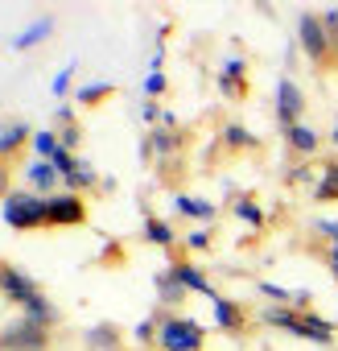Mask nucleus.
I'll list each match as a JSON object with an SVG mask.
<instances>
[{
    "instance_id": "obj_20",
    "label": "nucleus",
    "mask_w": 338,
    "mask_h": 351,
    "mask_svg": "<svg viewBox=\"0 0 338 351\" xmlns=\"http://www.w3.org/2000/svg\"><path fill=\"white\" fill-rule=\"evenodd\" d=\"M66 83H70V66H66V71H62V75H58V79H54V91H58V95H62V91H66Z\"/></svg>"
},
{
    "instance_id": "obj_13",
    "label": "nucleus",
    "mask_w": 338,
    "mask_h": 351,
    "mask_svg": "<svg viewBox=\"0 0 338 351\" xmlns=\"http://www.w3.org/2000/svg\"><path fill=\"white\" fill-rule=\"evenodd\" d=\"M215 314H219V322H223V326H235V318H239V314H235L223 298H215Z\"/></svg>"
},
{
    "instance_id": "obj_5",
    "label": "nucleus",
    "mask_w": 338,
    "mask_h": 351,
    "mask_svg": "<svg viewBox=\"0 0 338 351\" xmlns=\"http://www.w3.org/2000/svg\"><path fill=\"white\" fill-rule=\"evenodd\" d=\"M301 42H305V50H309L313 58L326 54V29H322L317 17H301Z\"/></svg>"
},
{
    "instance_id": "obj_9",
    "label": "nucleus",
    "mask_w": 338,
    "mask_h": 351,
    "mask_svg": "<svg viewBox=\"0 0 338 351\" xmlns=\"http://www.w3.org/2000/svg\"><path fill=\"white\" fill-rule=\"evenodd\" d=\"M87 343H91V351H116V330L95 326V330H87Z\"/></svg>"
},
{
    "instance_id": "obj_3",
    "label": "nucleus",
    "mask_w": 338,
    "mask_h": 351,
    "mask_svg": "<svg viewBox=\"0 0 338 351\" xmlns=\"http://www.w3.org/2000/svg\"><path fill=\"white\" fill-rule=\"evenodd\" d=\"M161 343H165V351H198V343H203V326L198 322H165L161 326Z\"/></svg>"
},
{
    "instance_id": "obj_22",
    "label": "nucleus",
    "mask_w": 338,
    "mask_h": 351,
    "mask_svg": "<svg viewBox=\"0 0 338 351\" xmlns=\"http://www.w3.org/2000/svg\"><path fill=\"white\" fill-rule=\"evenodd\" d=\"M0 186H5V173H0Z\"/></svg>"
},
{
    "instance_id": "obj_7",
    "label": "nucleus",
    "mask_w": 338,
    "mask_h": 351,
    "mask_svg": "<svg viewBox=\"0 0 338 351\" xmlns=\"http://www.w3.org/2000/svg\"><path fill=\"white\" fill-rule=\"evenodd\" d=\"M50 29H54V21H50V17H42V21H34V25H29L13 46H17V50H29V46H38L42 38H50Z\"/></svg>"
},
{
    "instance_id": "obj_12",
    "label": "nucleus",
    "mask_w": 338,
    "mask_h": 351,
    "mask_svg": "<svg viewBox=\"0 0 338 351\" xmlns=\"http://www.w3.org/2000/svg\"><path fill=\"white\" fill-rule=\"evenodd\" d=\"M289 136H293V145H297V149H313V132H309V128L293 124V128H289Z\"/></svg>"
},
{
    "instance_id": "obj_11",
    "label": "nucleus",
    "mask_w": 338,
    "mask_h": 351,
    "mask_svg": "<svg viewBox=\"0 0 338 351\" xmlns=\"http://www.w3.org/2000/svg\"><path fill=\"white\" fill-rule=\"evenodd\" d=\"M29 178H34L38 186H54V178H58V169H54V165H46V161H38V165L29 169Z\"/></svg>"
},
{
    "instance_id": "obj_2",
    "label": "nucleus",
    "mask_w": 338,
    "mask_h": 351,
    "mask_svg": "<svg viewBox=\"0 0 338 351\" xmlns=\"http://www.w3.org/2000/svg\"><path fill=\"white\" fill-rule=\"evenodd\" d=\"M0 339H5L9 351H42L46 347V326L34 322V318H21V322H13Z\"/></svg>"
},
{
    "instance_id": "obj_6",
    "label": "nucleus",
    "mask_w": 338,
    "mask_h": 351,
    "mask_svg": "<svg viewBox=\"0 0 338 351\" xmlns=\"http://www.w3.org/2000/svg\"><path fill=\"white\" fill-rule=\"evenodd\" d=\"M0 285H5L9 293H13V302H21V306H29L34 298H38V289L21 277V273H13V269H5V277H0Z\"/></svg>"
},
{
    "instance_id": "obj_10",
    "label": "nucleus",
    "mask_w": 338,
    "mask_h": 351,
    "mask_svg": "<svg viewBox=\"0 0 338 351\" xmlns=\"http://www.w3.org/2000/svg\"><path fill=\"white\" fill-rule=\"evenodd\" d=\"M25 124H13V128H5V132H0V153H9V149H17L21 141H25Z\"/></svg>"
},
{
    "instance_id": "obj_23",
    "label": "nucleus",
    "mask_w": 338,
    "mask_h": 351,
    "mask_svg": "<svg viewBox=\"0 0 338 351\" xmlns=\"http://www.w3.org/2000/svg\"><path fill=\"white\" fill-rule=\"evenodd\" d=\"M0 351H5V339H0Z\"/></svg>"
},
{
    "instance_id": "obj_8",
    "label": "nucleus",
    "mask_w": 338,
    "mask_h": 351,
    "mask_svg": "<svg viewBox=\"0 0 338 351\" xmlns=\"http://www.w3.org/2000/svg\"><path fill=\"white\" fill-rule=\"evenodd\" d=\"M276 95H281V116H285V120H293V116L301 112V91H297L293 83H281V91H276Z\"/></svg>"
},
{
    "instance_id": "obj_19",
    "label": "nucleus",
    "mask_w": 338,
    "mask_h": 351,
    "mask_svg": "<svg viewBox=\"0 0 338 351\" xmlns=\"http://www.w3.org/2000/svg\"><path fill=\"white\" fill-rule=\"evenodd\" d=\"M148 240H157V244H169V228H165V223H148Z\"/></svg>"
},
{
    "instance_id": "obj_24",
    "label": "nucleus",
    "mask_w": 338,
    "mask_h": 351,
    "mask_svg": "<svg viewBox=\"0 0 338 351\" xmlns=\"http://www.w3.org/2000/svg\"><path fill=\"white\" fill-rule=\"evenodd\" d=\"M334 141H338V128H334Z\"/></svg>"
},
{
    "instance_id": "obj_1",
    "label": "nucleus",
    "mask_w": 338,
    "mask_h": 351,
    "mask_svg": "<svg viewBox=\"0 0 338 351\" xmlns=\"http://www.w3.org/2000/svg\"><path fill=\"white\" fill-rule=\"evenodd\" d=\"M46 199H38V195H9L5 199V223H13L17 232H29V228H38V223H46Z\"/></svg>"
},
{
    "instance_id": "obj_18",
    "label": "nucleus",
    "mask_w": 338,
    "mask_h": 351,
    "mask_svg": "<svg viewBox=\"0 0 338 351\" xmlns=\"http://www.w3.org/2000/svg\"><path fill=\"white\" fill-rule=\"evenodd\" d=\"M178 207H182V211H190V215H211V207H207V203H190V199H178Z\"/></svg>"
},
{
    "instance_id": "obj_21",
    "label": "nucleus",
    "mask_w": 338,
    "mask_h": 351,
    "mask_svg": "<svg viewBox=\"0 0 338 351\" xmlns=\"http://www.w3.org/2000/svg\"><path fill=\"white\" fill-rule=\"evenodd\" d=\"M239 215H244V219H252V223H256V219H260V215H256V207H252V203H239Z\"/></svg>"
},
{
    "instance_id": "obj_15",
    "label": "nucleus",
    "mask_w": 338,
    "mask_h": 351,
    "mask_svg": "<svg viewBox=\"0 0 338 351\" xmlns=\"http://www.w3.org/2000/svg\"><path fill=\"white\" fill-rule=\"evenodd\" d=\"M107 91H112L107 83H95V87H83V91H79V99H87V104H95V99H99V95H107Z\"/></svg>"
},
{
    "instance_id": "obj_14",
    "label": "nucleus",
    "mask_w": 338,
    "mask_h": 351,
    "mask_svg": "<svg viewBox=\"0 0 338 351\" xmlns=\"http://www.w3.org/2000/svg\"><path fill=\"white\" fill-rule=\"evenodd\" d=\"M174 277H178V281H182V285H194V289H207V281H203V277H198V273H194V269H178V273H174Z\"/></svg>"
},
{
    "instance_id": "obj_17",
    "label": "nucleus",
    "mask_w": 338,
    "mask_h": 351,
    "mask_svg": "<svg viewBox=\"0 0 338 351\" xmlns=\"http://www.w3.org/2000/svg\"><path fill=\"white\" fill-rule=\"evenodd\" d=\"M322 199H330V195H338V169H330V178L322 182V191H317Z\"/></svg>"
},
{
    "instance_id": "obj_4",
    "label": "nucleus",
    "mask_w": 338,
    "mask_h": 351,
    "mask_svg": "<svg viewBox=\"0 0 338 351\" xmlns=\"http://www.w3.org/2000/svg\"><path fill=\"white\" fill-rule=\"evenodd\" d=\"M83 219V203L75 199V195H58V199H50V207H46V223H79Z\"/></svg>"
},
{
    "instance_id": "obj_16",
    "label": "nucleus",
    "mask_w": 338,
    "mask_h": 351,
    "mask_svg": "<svg viewBox=\"0 0 338 351\" xmlns=\"http://www.w3.org/2000/svg\"><path fill=\"white\" fill-rule=\"evenodd\" d=\"M38 149H42V153H46V157H54V153H58V149H62V145H58V141H54V136H50V132H38Z\"/></svg>"
}]
</instances>
